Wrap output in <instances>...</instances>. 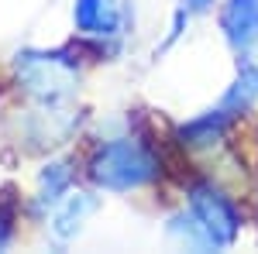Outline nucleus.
I'll list each match as a JSON object with an SVG mask.
<instances>
[{
    "label": "nucleus",
    "mask_w": 258,
    "mask_h": 254,
    "mask_svg": "<svg viewBox=\"0 0 258 254\" xmlns=\"http://www.w3.org/2000/svg\"><path fill=\"white\" fill-rule=\"evenodd\" d=\"M220 31L241 59H248L258 48V0H224Z\"/></svg>",
    "instance_id": "nucleus-5"
},
{
    "label": "nucleus",
    "mask_w": 258,
    "mask_h": 254,
    "mask_svg": "<svg viewBox=\"0 0 258 254\" xmlns=\"http://www.w3.org/2000/svg\"><path fill=\"white\" fill-rule=\"evenodd\" d=\"M73 179H76V172H73V161H48V165L38 172V196H35L38 210L59 206L62 199L69 196Z\"/></svg>",
    "instance_id": "nucleus-9"
},
{
    "label": "nucleus",
    "mask_w": 258,
    "mask_h": 254,
    "mask_svg": "<svg viewBox=\"0 0 258 254\" xmlns=\"http://www.w3.org/2000/svg\"><path fill=\"white\" fill-rule=\"evenodd\" d=\"M169 234L197 251H224L241 234V210L214 182H193L186 210L169 220Z\"/></svg>",
    "instance_id": "nucleus-1"
},
{
    "label": "nucleus",
    "mask_w": 258,
    "mask_h": 254,
    "mask_svg": "<svg viewBox=\"0 0 258 254\" xmlns=\"http://www.w3.org/2000/svg\"><path fill=\"white\" fill-rule=\"evenodd\" d=\"M231 114H224V110H207L203 117L189 120V124H182L179 127V144L182 148H189V151H197V148H214L217 141H224L227 134V127H231Z\"/></svg>",
    "instance_id": "nucleus-6"
},
{
    "label": "nucleus",
    "mask_w": 258,
    "mask_h": 254,
    "mask_svg": "<svg viewBox=\"0 0 258 254\" xmlns=\"http://www.w3.org/2000/svg\"><path fill=\"white\" fill-rule=\"evenodd\" d=\"M258 100V62H241L234 82L227 86V93L220 97V110L231 114V117H241L251 110V103Z\"/></svg>",
    "instance_id": "nucleus-8"
},
{
    "label": "nucleus",
    "mask_w": 258,
    "mask_h": 254,
    "mask_svg": "<svg viewBox=\"0 0 258 254\" xmlns=\"http://www.w3.org/2000/svg\"><path fill=\"white\" fill-rule=\"evenodd\" d=\"M18 223V203L14 199H0V251L14 240V227Z\"/></svg>",
    "instance_id": "nucleus-10"
},
{
    "label": "nucleus",
    "mask_w": 258,
    "mask_h": 254,
    "mask_svg": "<svg viewBox=\"0 0 258 254\" xmlns=\"http://www.w3.org/2000/svg\"><path fill=\"white\" fill-rule=\"evenodd\" d=\"M73 28L83 38L100 41V48L107 52V45H117L127 31V7L124 0H76Z\"/></svg>",
    "instance_id": "nucleus-4"
},
{
    "label": "nucleus",
    "mask_w": 258,
    "mask_h": 254,
    "mask_svg": "<svg viewBox=\"0 0 258 254\" xmlns=\"http://www.w3.org/2000/svg\"><path fill=\"white\" fill-rule=\"evenodd\" d=\"M86 176L97 189L107 193H135L152 186L162 176V161L152 151L148 141L127 134V137H110L100 141L93 155L86 161Z\"/></svg>",
    "instance_id": "nucleus-2"
},
{
    "label": "nucleus",
    "mask_w": 258,
    "mask_h": 254,
    "mask_svg": "<svg viewBox=\"0 0 258 254\" xmlns=\"http://www.w3.org/2000/svg\"><path fill=\"white\" fill-rule=\"evenodd\" d=\"M214 4H217V0H182V7H186L189 14H207V11H214Z\"/></svg>",
    "instance_id": "nucleus-11"
},
{
    "label": "nucleus",
    "mask_w": 258,
    "mask_h": 254,
    "mask_svg": "<svg viewBox=\"0 0 258 254\" xmlns=\"http://www.w3.org/2000/svg\"><path fill=\"white\" fill-rule=\"evenodd\" d=\"M14 79L35 103H52V107H62L80 90V69L69 52L24 48L14 55Z\"/></svg>",
    "instance_id": "nucleus-3"
},
{
    "label": "nucleus",
    "mask_w": 258,
    "mask_h": 254,
    "mask_svg": "<svg viewBox=\"0 0 258 254\" xmlns=\"http://www.w3.org/2000/svg\"><path fill=\"white\" fill-rule=\"evenodd\" d=\"M93 210H97V196L93 193H69L52 213V234L59 240H73Z\"/></svg>",
    "instance_id": "nucleus-7"
}]
</instances>
